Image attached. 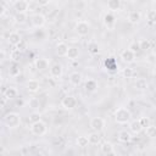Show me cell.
<instances>
[{
    "instance_id": "cell-38",
    "label": "cell",
    "mask_w": 156,
    "mask_h": 156,
    "mask_svg": "<svg viewBox=\"0 0 156 156\" xmlns=\"http://www.w3.org/2000/svg\"><path fill=\"white\" fill-rule=\"evenodd\" d=\"M138 121H139V123H140L141 128H146V127H149V126L151 124V122H150V118H149V117H140Z\"/></svg>"
},
{
    "instance_id": "cell-20",
    "label": "cell",
    "mask_w": 156,
    "mask_h": 156,
    "mask_svg": "<svg viewBox=\"0 0 156 156\" xmlns=\"http://www.w3.org/2000/svg\"><path fill=\"white\" fill-rule=\"evenodd\" d=\"M129 130L132 133H134V134H139L143 130V128H141V126H140V123H139L138 119H134V121H132L129 123Z\"/></svg>"
},
{
    "instance_id": "cell-22",
    "label": "cell",
    "mask_w": 156,
    "mask_h": 156,
    "mask_svg": "<svg viewBox=\"0 0 156 156\" xmlns=\"http://www.w3.org/2000/svg\"><path fill=\"white\" fill-rule=\"evenodd\" d=\"M87 49H88L89 54H91V55H96L100 51V46L96 41H89L88 45H87Z\"/></svg>"
},
{
    "instance_id": "cell-26",
    "label": "cell",
    "mask_w": 156,
    "mask_h": 156,
    "mask_svg": "<svg viewBox=\"0 0 156 156\" xmlns=\"http://www.w3.org/2000/svg\"><path fill=\"white\" fill-rule=\"evenodd\" d=\"M17 94H18V91H17V89L15 88V87H10V88H7L6 90H5V93H4V95H5V98L6 99H15V98H17Z\"/></svg>"
},
{
    "instance_id": "cell-18",
    "label": "cell",
    "mask_w": 156,
    "mask_h": 156,
    "mask_svg": "<svg viewBox=\"0 0 156 156\" xmlns=\"http://www.w3.org/2000/svg\"><path fill=\"white\" fill-rule=\"evenodd\" d=\"M69 83L74 87H78L82 83V74L79 72H73L69 74Z\"/></svg>"
},
{
    "instance_id": "cell-44",
    "label": "cell",
    "mask_w": 156,
    "mask_h": 156,
    "mask_svg": "<svg viewBox=\"0 0 156 156\" xmlns=\"http://www.w3.org/2000/svg\"><path fill=\"white\" fill-rule=\"evenodd\" d=\"M149 58H150V61L152 62V61H154V54H152V55H150V56H149Z\"/></svg>"
},
{
    "instance_id": "cell-31",
    "label": "cell",
    "mask_w": 156,
    "mask_h": 156,
    "mask_svg": "<svg viewBox=\"0 0 156 156\" xmlns=\"http://www.w3.org/2000/svg\"><path fill=\"white\" fill-rule=\"evenodd\" d=\"M145 134L149 138H155L156 136V127L152 126V124H150L149 127L145 128Z\"/></svg>"
},
{
    "instance_id": "cell-42",
    "label": "cell",
    "mask_w": 156,
    "mask_h": 156,
    "mask_svg": "<svg viewBox=\"0 0 156 156\" xmlns=\"http://www.w3.org/2000/svg\"><path fill=\"white\" fill-rule=\"evenodd\" d=\"M5 11H6V7L2 4H0V16H2L5 13Z\"/></svg>"
},
{
    "instance_id": "cell-45",
    "label": "cell",
    "mask_w": 156,
    "mask_h": 156,
    "mask_svg": "<svg viewBox=\"0 0 156 156\" xmlns=\"http://www.w3.org/2000/svg\"><path fill=\"white\" fill-rule=\"evenodd\" d=\"M2 84V77H1V74H0V85Z\"/></svg>"
},
{
    "instance_id": "cell-12",
    "label": "cell",
    "mask_w": 156,
    "mask_h": 156,
    "mask_svg": "<svg viewBox=\"0 0 156 156\" xmlns=\"http://www.w3.org/2000/svg\"><path fill=\"white\" fill-rule=\"evenodd\" d=\"M34 65H35V68L38 71H45L49 68V61L44 57H39L34 61Z\"/></svg>"
},
{
    "instance_id": "cell-1",
    "label": "cell",
    "mask_w": 156,
    "mask_h": 156,
    "mask_svg": "<svg viewBox=\"0 0 156 156\" xmlns=\"http://www.w3.org/2000/svg\"><path fill=\"white\" fill-rule=\"evenodd\" d=\"M132 118V112L127 107H118L115 111V121L118 124H126L130 121Z\"/></svg>"
},
{
    "instance_id": "cell-16",
    "label": "cell",
    "mask_w": 156,
    "mask_h": 156,
    "mask_svg": "<svg viewBox=\"0 0 156 156\" xmlns=\"http://www.w3.org/2000/svg\"><path fill=\"white\" fill-rule=\"evenodd\" d=\"M104 24H105V27H107V28H110V29H112L113 27H115V23H116V18H115V16L112 15V13H106L105 16H104Z\"/></svg>"
},
{
    "instance_id": "cell-2",
    "label": "cell",
    "mask_w": 156,
    "mask_h": 156,
    "mask_svg": "<svg viewBox=\"0 0 156 156\" xmlns=\"http://www.w3.org/2000/svg\"><path fill=\"white\" fill-rule=\"evenodd\" d=\"M4 122L9 128H17L21 123V116L17 112H9L5 115Z\"/></svg>"
},
{
    "instance_id": "cell-25",
    "label": "cell",
    "mask_w": 156,
    "mask_h": 156,
    "mask_svg": "<svg viewBox=\"0 0 156 156\" xmlns=\"http://www.w3.org/2000/svg\"><path fill=\"white\" fill-rule=\"evenodd\" d=\"M69 60H76L78 56H79V49L76 48V46H71L68 48V51H67V55H66Z\"/></svg>"
},
{
    "instance_id": "cell-28",
    "label": "cell",
    "mask_w": 156,
    "mask_h": 156,
    "mask_svg": "<svg viewBox=\"0 0 156 156\" xmlns=\"http://www.w3.org/2000/svg\"><path fill=\"white\" fill-rule=\"evenodd\" d=\"M100 150H101V152L105 155V154H107V152L113 151V145H112L111 143H108V141H104V143L100 145Z\"/></svg>"
},
{
    "instance_id": "cell-40",
    "label": "cell",
    "mask_w": 156,
    "mask_h": 156,
    "mask_svg": "<svg viewBox=\"0 0 156 156\" xmlns=\"http://www.w3.org/2000/svg\"><path fill=\"white\" fill-rule=\"evenodd\" d=\"M24 48H26V45H24V43H23V40L16 46V50H18V51H22V50H24Z\"/></svg>"
},
{
    "instance_id": "cell-46",
    "label": "cell",
    "mask_w": 156,
    "mask_h": 156,
    "mask_svg": "<svg viewBox=\"0 0 156 156\" xmlns=\"http://www.w3.org/2000/svg\"><path fill=\"white\" fill-rule=\"evenodd\" d=\"M16 156H22V155H16Z\"/></svg>"
},
{
    "instance_id": "cell-6",
    "label": "cell",
    "mask_w": 156,
    "mask_h": 156,
    "mask_svg": "<svg viewBox=\"0 0 156 156\" xmlns=\"http://www.w3.org/2000/svg\"><path fill=\"white\" fill-rule=\"evenodd\" d=\"M61 105L66 110H72V108H74L77 106V99L73 95H66L61 100Z\"/></svg>"
},
{
    "instance_id": "cell-41",
    "label": "cell",
    "mask_w": 156,
    "mask_h": 156,
    "mask_svg": "<svg viewBox=\"0 0 156 156\" xmlns=\"http://www.w3.org/2000/svg\"><path fill=\"white\" fill-rule=\"evenodd\" d=\"M5 58H6V52L2 49H0V62H2Z\"/></svg>"
},
{
    "instance_id": "cell-21",
    "label": "cell",
    "mask_w": 156,
    "mask_h": 156,
    "mask_svg": "<svg viewBox=\"0 0 156 156\" xmlns=\"http://www.w3.org/2000/svg\"><path fill=\"white\" fill-rule=\"evenodd\" d=\"M138 45H139V50L145 51V52L151 49V41L149 39H140L138 41Z\"/></svg>"
},
{
    "instance_id": "cell-47",
    "label": "cell",
    "mask_w": 156,
    "mask_h": 156,
    "mask_svg": "<svg viewBox=\"0 0 156 156\" xmlns=\"http://www.w3.org/2000/svg\"><path fill=\"white\" fill-rule=\"evenodd\" d=\"M132 156H134V155H132Z\"/></svg>"
},
{
    "instance_id": "cell-39",
    "label": "cell",
    "mask_w": 156,
    "mask_h": 156,
    "mask_svg": "<svg viewBox=\"0 0 156 156\" xmlns=\"http://www.w3.org/2000/svg\"><path fill=\"white\" fill-rule=\"evenodd\" d=\"M128 49H129L130 51H133V52L135 54L136 51H139V45H138V43L135 41V43H133V44H132V45H130V46H129Z\"/></svg>"
},
{
    "instance_id": "cell-37",
    "label": "cell",
    "mask_w": 156,
    "mask_h": 156,
    "mask_svg": "<svg viewBox=\"0 0 156 156\" xmlns=\"http://www.w3.org/2000/svg\"><path fill=\"white\" fill-rule=\"evenodd\" d=\"M9 74H10L11 77H17V76L20 74V67H18L17 63H13V65L10 67V69H9Z\"/></svg>"
},
{
    "instance_id": "cell-10",
    "label": "cell",
    "mask_w": 156,
    "mask_h": 156,
    "mask_svg": "<svg viewBox=\"0 0 156 156\" xmlns=\"http://www.w3.org/2000/svg\"><path fill=\"white\" fill-rule=\"evenodd\" d=\"M28 6H29V1L27 0H18L15 2V10L21 13H27Z\"/></svg>"
},
{
    "instance_id": "cell-33",
    "label": "cell",
    "mask_w": 156,
    "mask_h": 156,
    "mask_svg": "<svg viewBox=\"0 0 156 156\" xmlns=\"http://www.w3.org/2000/svg\"><path fill=\"white\" fill-rule=\"evenodd\" d=\"M146 20L150 24H152L156 21V10H149L146 13Z\"/></svg>"
},
{
    "instance_id": "cell-34",
    "label": "cell",
    "mask_w": 156,
    "mask_h": 156,
    "mask_svg": "<svg viewBox=\"0 0 156 156\" xmlns=\"http://www.w3.org/2000/svg\"><path fill=\"white\" fill-rule=\"evenodd\" d=\"M122 76H123V78H127V79L133 78V76H134V71H133V68H130V67H126V68H123V71H122Z\"/></svg>"
},
{
    "instance_id": "cell-13",
    "label": "cell",
    "mask_w": 156,
    "mask_h": 156,
    "mask_svg": "<svg viewBox=\"0 0 156 156\" xmlns=\"http://www.w3.org/2000/svg\"><path fill=\"white\" fill-rule=\"evenodd\" d=\"M26 88H27V90L29 93H37L39 90V88H40V84H39V82L37 79H29L26 83Z\"/></svg>"
},
{
    "instance_id": "cell-27",
    "label": "cell",
    "mask_w": 156,
    "mask_h": 156,
    "mask_svg": "<svg viewBox=\"0 0 156 156\" xmlns=\"http://www.w3.org/2000/svg\"><path fill=\"white\" fill-rule=\"evenodd\" d=\"M135 88H136L138 90H146V89L149 88V83H147L146 79L139 78V79H136V82H135Z\"/></svg>"
},
{
    "instance_id": "cell-8",
    "label": "cell",
    "mask_w": 156,
    "mask_h": 156,
    "mask_svg": "<svg viewBox=\"0 0 156 156\" xmlns=\"http://www.w3.org/2000/svg\"><path fill=\"white\" fill-rule=\"evenodd\" d=\"M121 58L126 63H133L135 61V54L133 51H130L129 49H126L121 52Z\"/></svg>"
},
{
    "instance_id": "cell-24",
    "label": "cell",
    "mask_w": 156,
    "mask_h": 156,
    "mask_svg": "<svg viewBox=\"0 0 156 156\" xmlns=\"http://www.w3.org/2000/svg\"><path fill=\"white\" fill-rule=\"evenodd\" d=\"M122 4L119 0H108L107 1V9L111 11H118L121 9Z\"/></svg>"
},
{
    "instance_id": "cell-9",
    "label": "cell",
    "mask_w": 156,
    "mask_h": 156,
    "mask_svg": "<svg viewBox=\"0 0 156 156\" xmlns=\"http://www.w3.org/2000/svg\"><path fill=\"white\" fill-rule=\"evenodd\" d=\"M62 72H63V68L60 63H52L50 66V76L52 78H60L62 76Z\"/></svg>"
},
{
    "instance_id": "cell-35",
    "label": "cell",
    "mask_w": 156,
    "mask_h": 156,
    "mask_svg": "<svg viewBox=\"0 0 156 156\" xmlns=\"http://www.w3.org/2000/svg\"><path fill=\"white\" fill-rule=\"evenodd\" d=\"M29 121H30V123H35V122H38V121H41V115L38 112V111H33L30 115H29Z\"/></svg>"
},
{
    "instance_id": "cell-36",
    "label": "cell",
    "mask_w": 156,
    "mask_h": 156,
    "mask_svg": "<svg viewBox=\"0 0 156 156\" xmlns=\"http://www.w3.org/2000/svg\"><path fill=\"white\" fill-rule=\"evenodd\" d=\"M11 58H12L13 63L20 62V61H21V58H22V52H21V51H18V50H13V51L11 52Z\"/></svg>"
},
{
    "instance_id": "cell-32",
    "label": "cell",
    "mask_w": 156,
    "mask_h": 156,
    "mask_svg": "<svg viewBox=\"0 0 156 156\" xmlns=\"http://www.w3.org/2000/svg\"><path fill=\"white\" fill-rule=\"evenodd\" d=\"M88 144H89V141H88V136H85V135H80V136L77 138V145H78V146H80V147H85V146H88Z\"/></svg>"
},
{
    "instance_id": "cell-11",
    "label": "cell",
    "mask_w": 156,
    "mask_h": 156,
    "mask_svg": "<svg viewBox=\"0 0 156 156\" xmlns=\"http://www.w3.org/2000/svg\"><path fill=\"white\" fill-rule=\"evenodd\" d=\"M7 41H9L10 45H12V46H17V45L22 41L21 34L17 33V32H11V33L9 34V37H7Z\"/></svg>"
},
{
    "instance_id": "cell-29",
    "label": "cell",
    "mask_w": 156,
    "mask_h": 156,
    "mask_svg": "<svg viewBox=\"0 0 156 156\" xmlns=\"http://www.w3.org/2000/svg\"><path fill=\"white\" fill-rule=\"evenodd\" d=\"M27 21V13H21V12H16L15 15V22L18 24H23Z\"/></svg>"
},
{
    "instance_id": "cell-3",
    "label": "cell",
    "mask_w": 156,
    "mask_h": 156,
    "mask_svg": "<svg viewBox=\"0 0 156 156\" xmlns=\"http://www.w3.org/2000/svg\"><path fill=\"white\" fill-rule=\"evenodd\" d=\"M30 132H32L34 135L41 136V135H44V134L48 132V127H46V124H45L43 121H38V122L30 124Z\"/></svg>"
},
{
    "instance_id": "cell-7",
    "label": "cell",
    "mask_w": 156,
    "mask_h": 156,
    "mask_svg": "<svg viewBox=\"0 0 156 156\" xmlns=\"http://www.w3.org/2000/svg\"><path fill=\"white\" fill-rule=\"evenodd\" d=\"M30 22H32V26L35 27V28H41L45 22H46V18L43 13H34L32 17H30Z\"/></svg>"
},
{
    "instance_id": "cell-19",
    "label": "cell",
    "mask_w": 156,
    "mask_h": 156,
    "mask_svg": "<svg viewBox=\"0 0 156 156\" xmlns=\"http://www.w3.org/2000/svg\"><path fill=\"white\" fill-rule=\"evenodd\" d=\"M85 90L88 93H94L98 90V83L95 79H88L85 82Z\"/></svg>"
},
{
    "instance_id": "cell-43",
    "label": "cell",
    "mask_w": 156,
    "mask_h": 156,
    "mask_svg": "<svg viewBox=\"0 0 156 156\" xmlns=\"http://www.w3.org/2000/svg\"><path fill=\"white\" fill-rule=\"evenodd\" d=\"M105 156H116V152H115V151H111V152L105 154Z\"/></svg>"
},
{
    "instance_id": "cell-15",
    "label": "cell",
    "mask_w": 156,
    "mask_h": 156,
    "mask_svg": "<svg viewBox=\"0 0 156 156\" xmlns=\"http://www.w3.org/2000/svg\"><path fill=\"white\" fill-rule=\"evenodd\" d=\"M140 20H141V13L139 12V11H130L129 13H128V22L129 23H132V24H136V23H139L140 22Z\"/></svg>"
},
{
    "instance_id": "cell-14",
    "label": "cell",
    "mask_w": 156,
    "mask_h": 156,
    "mask_svg": "<svg viewBox=\"0 0 156 156\" xmlns=\"http://www.w3.org/2000/svg\"><path fill=\"white\" fill-rule=\"evenodd\" d=\"M67 51H68V45L66 43H58L55 48V52L57 56L60 57H63L67 55Z\"/></svg>"
},
{
    "instance_id": "cell-5",
    "label": "cell",
    "mask_w": 156,
    "mask_h": 156,
    "mask_svg": "<svg viewBox=\"0 0 156 156\" xmlns=\"http://www.w3.org/2000/svg\"><path fill=\"white\" fill-rule=\"evenodd\" d=\"M90 128L94 130V132H102L104 128H105V119L101 118V117H93L90 119Z\"/></svg>"
},
{
    "instance_id": "cell-17",
    "label": "cell",
    "mask_w": 156,
    "mask_h": 156,
    "mask_svg": "<svg viewBox=\"0 0 156 156\" xmlns=\"http://www.w3.org/2000/svg\"><path fill=\"white\" fill-rule=\"evenodd\" d=\"M88 141L91 145H99L101 143V135L98 132H93L88 135Z\"/></svg>"
},
{
    "instance_id": "cell-23",
    "label": "cell",
    "mask_w": 156,
    "mask_h": 156,
    "mask_svg": "<svg viewBox=\"0 0 156 156\" xmlns=\"http://www.w3.org/2000/svg\"><path fill=\"white\" fill-rule=\"evenodd\" d=\"M118 140L121 143H129L132 140V135H130V132L128 130H121L118 133Z\"/></svg>"
},
{
    "instance_id": "cell-4",
    "label": "cell",
    "mask_w": 156,
    "mask_h": 156,
    "mask_svg": "<svg viewBox=\"0 0 156 156\" xmlns=\"http://www.w3.org/2000/svg\"><path fill=\"white\" fill-rule=\"evenodd\" d=\"M74 29H76V33L78 34V35H80V37H85V35H88V33H89V30H90V24L87 22V21H78L77 23H76V27H74Z\"/></svg>"
},
{
    "instance_id": "cell-30",
    "label": "cell",
    "mask_w": 156,
    "mask_h": 156,
    "mask_svg": "<svg viewBox=\"0 0 156 156\" xmlns=\"http://www.w3.org/2000/svg\"><path fill=\"white\" fill-rule=\"evenodd\" d=\"M28 106H29L30 108H33V110L39 108V107H40V101H39V99H37V98H30V99L28 100Z\"/></svg>"
}]
</instances>
